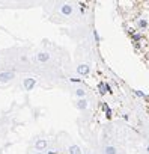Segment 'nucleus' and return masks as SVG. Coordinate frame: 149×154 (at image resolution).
<instances>
[{
	"label": "nucleus",
	"instance_id": "6e6552de",
	"mask_svg": "<svg viewBox=\"0 0 149 154\" xmlns=\"http://www.w3.org/2000/svg\"><path fill=\"white\" fill-rule=\"evenodd\" d=\"M88 100L86 98H80V100H77V103H76V107L77 109H80V110H86L88 109Z\"/></svg>",
	"mask_w": 149,
	"mask_h": 154
},
{
	"label": "nucleus",
	"instance_id": "39448f33",
	"mask_svg": "<svg viewBox=\"0 0 149 154\" xmlns=\"http://www.w3.org/2000/svg\"><path fill=\"white\" fill-rule=\"evenodd\" d=\"M36 59H38L39 62L45 63V62H48V60L51 59V54H50V53H47V51H39V53L36 54Z\"/></svg>",
	"mask_w": 149,
	"mask_h": 154
},
{
	"label": "nucleus",
	"instance_id": "f03ea898",
	"mask_svg": "<svg viewBox=\"0 0 149 154\" xmlns=\"http://www.w3.org/2000/svg\"><path fill=\"white\" fill-rule=\"evenodd\" d=\"M35 86H36V80L33 79V77H27V79L23 80V88H24V91H32Z\"/></svg>",
	"mask_w": 149,
	"mask_h": 154
},
{
	"label": "nucleus",
	"instance_id": "20e7f679",
	"mask_svg": "<svg viewBox=\"0 0 149 154\" xmlns=\"http://www.w3.org/2000/svg\"><path fill=\"white\" fill-rule=\"evenodd\" d=\"M74 12V6L72 5H69V3H65V5H60V14L62 15H71Z\"/></svg>",
	"mask_w": 149,
	"mask_h": 154
},
{
	"label": "nucleus",
	"instance_id": "4468645a",
	"mask_svg": "<svg viewBox=\"0 0 149 154\" xmlns=\"http://www.w3.org/2000/svg\"><path fill=\"white\" fill-rule=\"evenodd\" d=\"M146 151H148V154H149V145H148V146H146Z\"/></svg>",
	"mask_w": 149,
	"mask_h": 154
},
{
	"label": "nucleus",
	"instance_id": "ddd939ff",
	"mask_svg": "<svg viewBox=\"0 0 149 154\" xmlns=\"http://www.w3.org/2000/svg\"><path fill=\"white\" fill-rule=\"evenodd\" d=\"M47 154H57V151H54V149H50V151H47Z\"/></svg>",
	"mask_w": 149,
	"mask_h": 154
},
{
	"label": "nucleus",
	"instance_id": "dca6fc26",
	"mask_svg": "<svg viewBox=\"0 0 149 154\" xmlns=\"http://www.w3.org/2000/svg\"><path fill=\"white\" fill-rule=\"evenodd\" d=\"M86 154H89V152H86Z\"/></svg>",
	"mask_w": 149,
	"mask_h": 154
},
{
	"label": "nucleus",
	"instance_id": "f8f14e48",
	"mask_svg": "<svg viewBox=\"0 0 149 154\" xmlns=\"http://www.w3.org/2000/svg\"><path fill=\"white\" fill-rule=\"evenodd\" d=\"M134 94H136V95H139V97H146L142 91H134Z\"/></svg>",
	"mask_w": 149,
	"mask_h": 154
},
{
	"label": "nucleus",
	"instance_id": "9b49d317",
	"mask_svg": "<svg viewBox=\"0 0 149 154\" xmlns=\"http://www.w3.org/2000/svg\"><path fill=\"white\" fill-rule=\"evenodd\" d=\"M137 26H139L140 29H145V27L148 26V23H146L145 20H137Z\"/></svg>",
	"mask_w": 149,
	"mask_h": 154
},
{
	"label": "nucleus",
	"instance_id": "7ed1b4c3",
	"mask_svg": "<svg viewBox=\"0 0 149 154\" xmlns=\"http://www.w3.org/2000/svg\"><path fill=\"white\" fill-rule=\"evenodd\" d=\"M47 146H48V140H47V139H38V140L35 142V149H36L38 152L45 151Z\"/></svg>",
	"mask_w": 149,
	"mask_h": 154
},
{
	"label": "nucleus",
	"instance_id": "1a4fd4ad",
	"mask_svg": "<svg viewBox=\"0 0 149 154\" xmlns=\"http://www.w3.org/2000/svg\"><path fill=\"white\" fill-rule=\"evenodd\" d=\"M104 154H118V149L113 145H107L104 146Z\"/></svg>",
	"mask_w": 149,
	"mask_h": 154
},
{
	"label": "nucleus",
	"instance_id": "2eb2a0df",
	"mask_svg": "<svg viewBox=\"0 0 149 154\" xmlns=\"http://www.w3.org/2000/svg\"><path fill=\"white\" fill-rule=\"evenodd\" d=\"M35 154H44V152H38V151H36V152H35Z\"/></svg>",
	"mask_w": 149,
	"mask_h": 154
},
{
	"label": "nucleus",
	"instance_id": "f257e3e1",
	"mask_svg": "<svg viewBox=\"0 0 149 154\" xmlns=\"http://www.w3.org/2000/svg\"><path fill=\"white\" fill-rule=\"evenodd\" d=\"M14 79H15V72L14 71H0V83L2 85L11 83Z\"/></svg>",
	"mask_w": 149,
	"mask_h": 154
},
{
	"label": "nucleus",
	"instance_id": "423d86ee",
	"mask_svg": "<svg viewBox=\"0 0 149 154\" xmlns=\"http://www.w3.org/2000/svg\"><path fill=\"white\" fill-rule=\"evenodd\" d=\"M89 71H91V68H89V65H86V63H82V65L77 66V72H79L80 75H88Z\"/></svg>",
	"mask_w": 149,
	"mask_h": 154
},
{
	"label": "nucleus",
	"instance_id": "0eeeda50",
	"mask_svg": "<svg viewBox=\"0 0 149 154\" xmlns=\"http://www.w3.org/2000/svg\"><path fill=\"white\" fill-rule=\"evenodd\" d=\"M68 154H83V151H82V148L79 145L72 143V145L68 146Z\"/></svg>",
	"mask_w": 149,
	"mask_h": 154
},
{
	"label": "nucleus",
	"instance_id": "9d476101",
	"mask_svg": "<svg viewBox=\"0 0 149 154\" xmlns=\"http://www.w3.org/2000/svg\"><path fill=\"white\" fill-rule=\"evenodd\" d=\"M76 97L80 100V98H85L86 97V91H85V88H77L76 89Z\"/></svg>",
	"mask_w": 149,
	"mask_h": 154
}]
</instances>
